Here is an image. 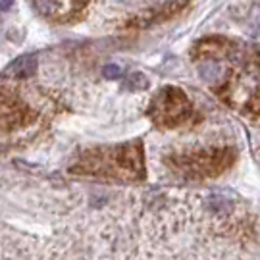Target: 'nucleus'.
<instances>
[{
  "label": "nucleus",
  "mask_w": 260,
  "mask_h": 260,
  "mask_svg": "<svg viewBox=\"0 0 260 260\" xmlns=\"http://www.w3.org/2000/svg\"><path fill=\"white\" fill-rule=\"evenodd\" d=\"M70 172L75 176L103 177L116 181H141L147 176L143 143L127 141L112 147H91L85 149Z\"/></svg>",
  "instance_id": "nucleus-1"
},
{
  "label": "nucleus",
  "mask_w": 260,
  "mask_h": 260,
  "mask_svg": "<svg viewBox=\"0 0 260 260\" xmlns=\"http://www.w3.org/2000/svg\"><path fill=\"white\" fill-rule=\"evenodd\" d=\"M237 158V152L228 147H216V149H199L185 150L166 156V164L179 176L191 177V179H206V177L220 176L232 166Z\"/></svg>",
  "instance_id": "nucleus-2"
},
{
  "label": "nucleus",
  "mask_w": 260,
  "mask_h": 260,
  "mask_svg": "<svg viewBox=\"0 0 260 260\" xmlns=\"http://www.w3.org/2000/svg\"><path fill=\"white\" fill-rule=\"evenodd\" d=\"M147 114L154 125L162 129H174L191 120L193 104L181 89L168 85L152 96Z\"/></svg>",
  "instance_id": "nucleus-3"
},
{
  "label": "nucleus",
  "mask_w": 260,
  "mask_h": 260,
  "mask_svg": "<svg viewBox=\"0 0 260 260\" xmlns=\"http://www.w3.org/2000/svg\"><path fill=\"white\" fill-rule=\"evenodd\" d=\"M37 12L52 23L72 25L81 21L87 14V2H33Z\"/></svg>",
  "instance_id": "nucleus-4"
},
{
  "label": "nucleus",
  "mask_w": 260,
  "mask_h": 260,
  "mask_svg": "<svg viewBox=\"0 0 260 260\" xmlns=\"http://www.w3.org/2000/svg\"><path fill=\"white\" fill-rule=\"evenodd\" d=\"M35 70H37V56L35 54L19 56L6 68L10 75H31Z\"/></svg>",
  "instance_id": "nucleus-5"
},
{
  "label": "nucleus",
  "mask_w": 260,
  "mask_h": 260,
  "mask_svg": "<svg viewBox=\"0 0 260 260\" xmlns=\"http://www.w3.org/2000/svg\"><path fill=\"white\" fill-rule=\"evenodd\" d=\"M123 85L129 89V91H145L149 87V79L143 72H129Z\"/></svg>",
  "instance_id": "nucleus-6"
},
{
  "label": "nucleus",
  "mask_w": 260,
  "mask_h": 260,
  "mask_svg": "<svg viewBox=\"0 0 260 260\" xmlns=\"http://www.w3.org/2000/svg\"><path fill=\"white\" fill-rule=\"evenodd\" d=\"M103 77L104 79H120L121 77V68L118 64H108L103 68Z\"/></svg>",
  "instance_id": "nucleus-7"
},
{
  "label": "nucleus",
  "mask_w": 260,
  "mask_h": 260,
  "mask_svg": "<svg viewBox=\"0 0 260 260\" xmlns=\"http://www.w3.org/2000/svg\"><path fill=\"white\" fill-rule=\"evenodd\" d=\"M10 6H12V2H6V0L2 2V10H4V12H6V10H8Z\"/></svg>",
  "instance_id": "nucleus-8"
}]
</instances>
